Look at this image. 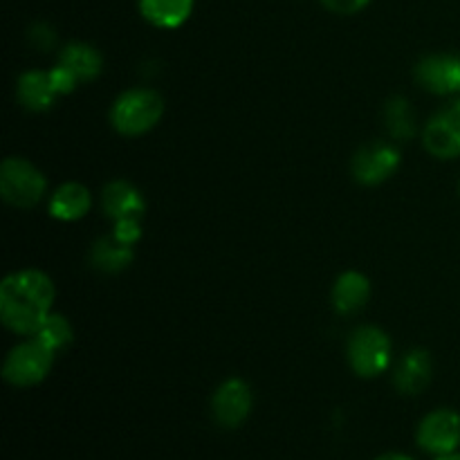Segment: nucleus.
Returning <instances> with one entry per match:
<instances>
[{
  "instance_id": "17",
  "label": "nucleus",
  "mask_w": 460,
  "mask_h": 460,
  "mask_svg": "<svg viewBox=\"0 0 460 460\" xmlns=\"http://www.w3.org/2000/svg\"><path fill=\"white\" fill-rule=\"evenodd\" d=\"M90 263L94 270L117 274L133 263V245L117 241L115 236H103L90 250Z\"/></svg>"
},
{
  "instance_id": "21",
  "label": "nucleus",
  "mask_w": 460,
  "mask_h": 460,
  "mask_svg": "<svg viewBox=\"0 0 460 460\" xmlns=\"http://www.w3.org/2000/svg\"><path fill=\"white\" fill-rule=\"evenodd\" d=\"M112 236H115L117 241L126 243V245H135V243L142 238V225H139V218L117 220Z\"/></svg>"
},
{
  "instance_id": "6",
  "label": "nucleus",
  "mask_w": 460,
  "mask_h": 460,
  "mask_svg": "<svg viewBox=\"0 0 460 460\" xmlns=\"http://www.w3.org/2000/svg\"><path fill=\"white\" fill-rule=\"evenodd\" d=\"M422 144L438 160L460 155V99L440 108L422 130Z\"/></svg>"
},
{
  "instance_id": "24",
  "label": "nucleus",
  "mask_w": 460,
  "mask_h": 460,
  "mask_svg": "<svg viewBox=\"0 0 460 460\" xmlns=\"http://www.w3.org/2000/svg\"><path fill=\"white\" fill-rule=\"evenodd\" d=\"M30 40L39 49H49L54 45V40H57V36H54L52 27H48L45 22H39V25H34L30 30Z\"/></svg>"
},
{
  "instance_id": "5",
  "label": "nucleus",
  "mask_w": 460,
  "mask_h": 460,
  "mask_svg": "<svg viewBox=\"0 0 460 460\" xmlns=\"http://www.w3.org/2000/svg\"><path fill=\"white\" fill-rule=\"evenodd\" d=\"M394 349L391 340L382 328L362 326L353 331L349 340V362L350 368L359 377H377L391 367Z\"/></svg>"
},
{
  "instance_id": "18",
  "label": "nucleus",
  "mask_w": 460,
  "mask_h": 460,
  "mask_svg": "<svg viewBox=\"0 0 460 460\" xmlns=\"http://www.w3.org/2000/svg\"><path fill=\"white\" fill-rule=\"evenodd\" d=\"M66 70H70L75 75V79L79 84H85V81L97 79L99 72L103 67V58L93 45L88 43H70L61 52V58H58Z\"/></svg>"
},
{
  "instance_id": "19",
  "label": "nucleus",
  "mask_w": 460,
  "mask_h": 460,
  "mask_svg": "<svg viewBox=\"0 0 460 460\" xmlns=\"http://www.w3.org/2000/svg\"><path fill=\"white\" fill-rule=\"evenodd\" d=\"M385 121L389 135L398 142H407L416 135V119H413V111L404 97H391L385 108Z\"/></svg>"
},
{
  "instance_id": "3",
  "label": "nucleus",
  "mask_w": 460,
  "mask_h": 460,
  "mask_svg": "<svg viewBox=\"0 0 460 460\" xmlns=\"http://www.w3.org/2000/svg\"><path fill=\"white\" fill-rule=\"evenodd\" d=\"M45 175L25 157H7L0 164V193L12 207L30 209L45 196Z\"/></svg>"
},
{
  "instance_id": "23",
  "label": "nucleus",
  "mask_w": 460,
  "mask_h": 460,
  "mask_svg": "<svg viewBox=\"0 0 460 460\" xmlns=\"http://www.w3.org/2000/svg\"><path fill=\"white\" fill-rule=\"evenodd\" d=\"M371 0H322L323 7L332 13H341V16H350V13L362 12Z\"/></svg>"
},
{
  "instance_id": "25",
  "label": "nucleus",
  "mask_w": 460,
  "mask_h": 460,
  "mask_svg": "<svg viewBox=\"0 0 460 460\" xmlns=\"http://www.w3.org/2000/svg\"><path fill=\"white\" fill-rule=\"evenodd\" d=\"M376 460H413L409 456H404V454H385V456L376 458Z\"/></svg>"
},
{
  "instance_id": "26",
  "label": "nucleus",
  "mask_w": 460,
  "mask_h": 460,
  "mask_svg": "<svg viewBox=\"0 0 460 460\" xmlns=\"http://www.w3.org/2000/svg\"><path fill=\"white\" fill-rule=\"evenodd\" d=\"M436 460H460V454L452 452V454H443V456H438Z\"/></svg>"
},
{
  "instance_id": "2",
  "label": "nucleus",
  "mask_w": 460,
  "mask_h": 460,
  "mask_svg": "<svg viewBox=\"0 0 460 460\" xmlns=\"http://www.w3.org/2000/svg\"><path fill=\"white\" fill-rule=\"evenodd\" d=\"M164 115V99L151 88H133L121 93L111 108V124L126 137L148 133Z\"/></svg>"
},
{
  "instance_id": "11",
  "label": "nucleus",
  "mask_w": 460,
  "mask_h": 460,
  "mask_svg": "<svg viewBox=\"0 0 460 460\" xmlns=\"http://www.w3.org/2000/svg\"><path fill=\"white\" fill-rule=\"evenodd\" d=\"M431 373H434V364L427 350H407L394 368V385L400 394L418 395L431 382Z\"/></svg>"
},
{
  "instance_id": "13",
  "label": "nucleus",
  "mask_w": 460,
  "mask_h": 460,
  "mask_svg": "<svg viewBox=\"0 0 460 460\" xmlns=\"http://www.w3.org/2000/svg\"><path fill=\"white\" fill-rule=\"evenodd\" d=\"M16 97L22 108L40 112V111H48V108L52 106L54 99L58 97V93L54 90L52 79H49V72L30 70V72H22V75L18 76Z\"/></svg>"
},
{
  "instance_id": "7",
  "label": "nucleus",
  "mask_w": 460,
  "mask_h": 460,
  "mask_svg": "<svg viewBox=\"0 0 460 460\" xmlns=\"http://www.w3.org/2000/svg\"><path fill=\"white\" fill-rule=\"evenodd\" d=\"M398 166L400 153L389 142L364 144L353 155V162H350L353 178L359 184H367V187H373V184H380L385 180H389L398 171Z\"/></svg>"
},
{
  "instance_id": "22",
  "label": "nucleus",
  "mask_w": 460,
  "mask_h": 460,
  "mask_svg": "<svg viewBox=\"0 0 460 460\" xmlns=\"http://www.w3.org/2000/svg\"><path fill=\"white\" fill-rule=\"evenodd\" d=\"M49 79H52L54 90H57L58 94L72 93V90L76 88V84H79V81L75 79V75H72L70 70H66V67H63L61 63H58V66L54 67V70H49Z\"/></svg>"
},
{
  "instance_id": "14",
  "label": "nucleus",
  "mask_w": 460,
  "mask_h": 460,
  "mask_svg": "<svg viewBox=\"0 0 460 460\" xmlns=\"http://www.w3.org/2000/svg\"><path fill=\"white\" fill-rule=\"evenodd\" d=\"M371 299V281L359 272H344L332 288V305L337 313L353 314Z\"/></svg>"
},
{
  "instance_id": "8",
  "label": "nucleus",
  "mask_w": 460,
  "mask_h": 460,
  "mask_svg": "<svg viewBox=\"0 0 460 460\" xmlns=\"http://www.w3.org/2000/svg\"><path fill=\"white\" fill-rule=\"evenodd\" d=\"M416 438L425 452L436 456L456 452L460 445V416L452 409H436L422 418Z\"/></svg>"
},
{
  "instance_id": "16",
  "label": "nucleus",
  "mask_w": 460,
  "mask_h": 460,
  "mask_svg": "<svg viewBox=\"0 0 460 460\" xmlns=\"http://www.w3.org/2000/svg\"><path fill=\"white\" fill-rule=\"evenodd\" d=\"M193 12V0H139V13L160 30L184 25Z\"/></svg>"
},
{
  "instance_id": "4",
  "label": "nucleus",
  "mask_w": 460,
  "mask_h": 460,
  "mask_svg": "<svg viewBox=\"0 0 460 460\" xmlns=\"http://www.w3.org/2000/svg\"><path fill=\"white\" fill-rule=\"evenodd\" d=\"M54 364V353L36 337L21 341L9 350L3 367V377L12 386H34L48 377L49 368Z\"/></svg>"
},
{
  "instance_id": "20",
  "label": "nucleus",
  "mask_w": 460,
  "mask_h": 460,
  "mask_svg": "<svg viewBox=\"0 0 460 460\" xmlns=\"http://www.w3.org/2000/svg\"><path fill=\"white\" fill-rule=\"evenodd\" d=\"M34 337L43 341V344L57 355L72 344V340H75V331H72V323L67 322L63 314L52 313L48 319H45V323L39 328V332H36Z\"/></svg>"
},
{
  "instance_id": "12",
  "label": "nucleus",
  "mask_w": 460,
  "mask_h": 460,
  "mask_svg": "<svg viewBox=\"0 0 460 460\" xmlns=\"http://www.w3.org/2000/svg\"><path fill=\"white\" fill-rule=\"evenodd\" d=\"M102 207L106 216L112 220H126V218H139L142 220L146 202L139 189L135 184L126 182V180H112L106 184L102 191Z\"/></svg>"
},
{
  "instance_id": "1",
  "label": "nucleus",
  "mask_w": 460,
  "mask_h": 460,
  "mask_svg": "<svg viewBox=\"0 0 460 460\" xmlns=\"http://www.w3.org/2000/svg\"><path fill=\"white\" fill-rule=\"evenodd\" d=\"M57 290L40 270H18L0 283V319L16 335L34 337L52 314Z\"/></svg>"
},
{
  "instance_id": "10",
  "label": "nucleus",
  "mask_w": 460,
  "mask_h": 460,
  "mask_svg": "<svg viewBox=\"0 0 460 460\" xmlns=\"http://www.w3.org/2000/svg\"><path fill=\"white\" fill-rule=\"evenodd\" d=\"M416 79L434 94L460 93V57L454 54H429L416 66Z\"/></svg>"
},
{
  "instance_id": "9",
  "label": "nucleus",
  "mask_w": 460,
  "mask_h": 460,
  "mask_svg": "<svg viewBox=\"0 0 460 460\" xmlns=\"http://www.w3.org/2000/svg\"><path fill=\"white\" fill-rule=\"evenodd\" d=\"M216 422L225 429H236L247 420L252 411V389L241 377H229L216 389L211 400Z\"/></svg>"
},
{
  "instance_id": "15",
  "label": "nucleus",
  "mask_w": 460,
  "mask_h": 460,
  "mask_svg": "<svg viewBox=\"0 0 460 460\" xmlns=\"http://www.w3.org/2000/svg\"><path fill=\"white\" fill-rule=\"evenodd\" d=\"M93 205V198L90 191L79 182H66L52 193V200H49V214L57 220L63 223H72V220L84 218L90 211Z\"/></svg>"
}]
</instances>
